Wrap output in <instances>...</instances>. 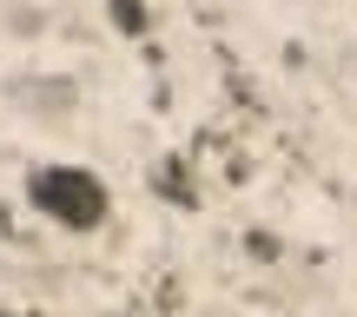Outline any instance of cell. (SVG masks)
I'll list each match as a JSON object with an SVG mask.
<instances>
[{
  "instance_id": "6da1fadb",
  "label": "cell",
  "mask_w": 357,
  "mask_h": 317,
  "mask_svg": "<svg viewBox=\"0 0 357 317\" xmlns=\"http://www.w3.org/2000/svg\"><path fill=\"white\" fill-rule=\"evenodd\" d=\"M26 199H33V212H47L66 231H93L106 218V185L93 172H79V165H40L26 178Z\"/></svg>"
},
{
  "instance_id": "7a4b0ae2",
  "label": "cell",
  "mask_w": 357,
  "mask_h": 317,
  "mask_svg": "<svg viewBox=\"0 0 357 317\" xmlns=\"http://www.w3.org/2000/svg\"><path fill=\"white\" fill-rule=\"evenodd\" d=\"M153 185L166 192V199H178V205H199V192H192V178H185V165H178V159L159 165V172H153Z\"/></svg>"
},
{
  "instance_id": "3957f363",
  "label": "cell",
  "mask_w": 357,
  "mask_h": 317,
  "mask_svg": "<svg viewBox=\"0 0 357 317\" xmlns=\"http://www.w3.org/2000/svg\"><path fill=\"white\" fill-rule=\"evenodd\" d=\"M106 13H113L119 33H146V7L139 0H106Z\"/></svg>"
},
{
  "instance_id": "277c9868",
  "label": "cell",
  "mask_w": 357,
  "mask_h": 317,
  "mask_svg": "<svg viewBox=\"0 0 357 317\" xmlns=\"http://www.w3.org/2000/svg\"><path fill=\"white\" fill-rule=\"evenodd\" d=\"M0 317H40V311H0Z\"/></svg>"
}]
</instances>
